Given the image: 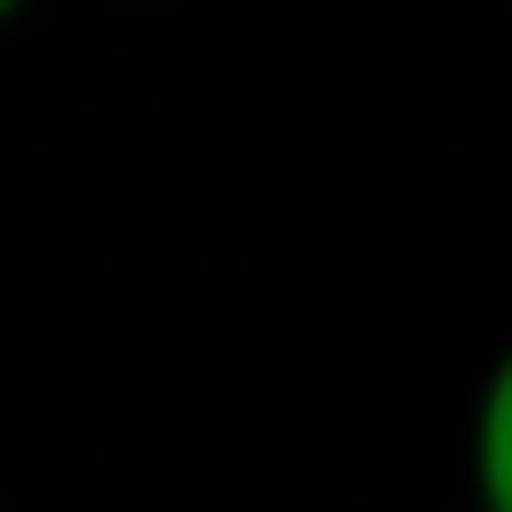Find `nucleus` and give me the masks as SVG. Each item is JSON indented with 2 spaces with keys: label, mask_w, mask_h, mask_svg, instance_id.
<instances>
[{
  "label": "nucleus",
  "mask_w": 512,
  "mask_h": 512,
  "mask_svg": "<svg viewBox=\"0 0 512 512\" xmlns=\"http://www.w3.org/2000/svg\"><path fill=\"white\" fill-rule=\"evenodd\" d=\"M465 456H475V494L494 503V512H512V342L494 351V370H484V389H475Z\"/></svg>",
  "instance_id": "obj_1"
},
{
  "label": "nucleus",
  "mask_w": 512,
  "mask_h": 512,
  "mask_svg": "<svg viewBox=\"0 0 512 512\" xmlns=\"http://www.w3.org/2000/svg\"><path fill=\"white\" fill-rule=\"evenodd\" d=\"M19 10H29V0H0V19H19Z\"/></svg>",
  "instance_id": "obj_2"
}]
</instances>
